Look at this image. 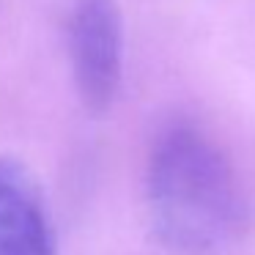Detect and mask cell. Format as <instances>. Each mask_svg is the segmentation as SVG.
<instances>
[{
	"instance_id": "obj_1",
	"label": "cell",
	"mask_w": 255,
	"mask_h": 255,
	"mask_svg": "<svg viewBox=\"0 0 255 255\" xmlns=\"http://www.w3.org/2000/svg\"><path fill=\"white\" fill-rule=\"evenodd\" d=\"M148 220L173 255H225L244 225V203L228 159L192 127H170L148 159Z\"/></svg>"
},
{
	"instance_id": "obj_2",
	"label": "cell",
	"mask_w": 255,
	"mask_h": 255,
	"mask_svg": "<svg viewBox=\"0 0 255 255\" xmlns=\"http://www.w3.org/2000/svg\"><path fill=\"white\" fill-rule=\"evenodd\" d=\"M69 55L80 99L94 113L113 102L121 80V17L113 0H74Z\"/></svg>"
},
{
	"instance_id": "obj_3",
	"label": "cell",
	"mask_w": 255,
	"mask_h": 255,
	"mask_svg": "<svg viewBox=\"0 0 255 255\" xmlns=\"http://www.w3.org/2000/svg\"><path fill=\"white\" fill-rule=\"evenodd\" d=\"M0 255H58L39 187L11 156H0Z\"/></svg>"
}]
</instances>
